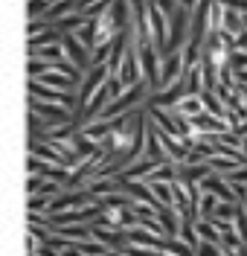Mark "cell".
<instances>
[{"instance_id":"1","label":"cell","mask_w":247,"mask_h":256,"mask_svg":"<svg viewBox=\"0 0 247 256\" xmlns=\"http://www.w3.org/2000/svg\"><path fill=\"white\" fill-rule=\"evenodd\" d=\"M189 24H192V12H186L183 6H178L172 15H169V44L163 50V58L183 52V47L189 44Z\"/></svg>"},{"instance_id":"2","label":"cell","mask_w":247,"mask_h":256,"mask_svg":"<svg viewBox=\"0 0 247 256\" xmlns=\"http://www.w3.org/2000/svg\"><path fill=\"white\" fill-rule=\"evenodd\" d=\"M29 111L41 116V122H44L47 131L73 126V120H76V114L70 108H64V105H49V102H38V99H29Z\"/></svg>"},{"instance_id":"3","label":"cell","mask_w":247,"mask_h":256,"mask_svg":"<svg viewBox=\"0 0 247 256\" xmlns=\"http://www.w3.org/2000/svg\"><path fill=\"white\" fill-rule=\"evenodd\" d=\"M29 99L49 102V105H64L73 114L79 111V90H55V88H47V84L32 79H29Z\"/></svg>"},{"instance_id":"4","label":"cell","mask_w":247,"mask_h":256,"mask_svg":"<svg viewBox=\"0 0 247 256\" xmlns=\"http://www.w3.org/2000/svg\"><path fill=\"white\" fill-rule=\"evenodd\" d=\"M111 79V70H108V64H102V67H90L87 73H84L82 84H79V111H84L87 105H90V99L105 88V82ZM76 111V114H79Z\"/></svg>"},{"instance_id":"5","label":"cell","mask_w":247,"mask_h":256,"mask_svg":"<svg viewBox=\"0 0 247 256\" xmlns=\"http://www.w3.org/2000/svg\"><path fill=\"white\" fill-rule=\"evenodd\" d=\"M140 67H143V79H146V84L151 88V94H157V90H160L163 56L157 52V47H154V44H148V47L140 50Z\"/></svg>"},{"instance_id":"6","label":"cell","mask_w":247,"mask_h":256,"mask_svg":"<svg viewBox=\"0 0 247 256\" xmlns=\"http://www.w3.org/2000/svg\"><path fill=\"white\" fill-rule=\"evenodd\" d=\"M148 30H151V44L163 56L166 44H169V15H166L154 0H148Z\"/></svg>"},{"instance_id":"7","label":"cell","mask_w":247,"mask_h":256,"mask_svg":"<svg viewBox=\"0 0 247 256\" xmlns=\"http://www.w3.org/2000/svg\"><path fill=\"white\" fill-rule=\"evenodd\" d=\"M61 47H64V58L70 64H76L82 73H87L90 67H93V58H90V50L84 47L82 41L76 38V35H64L61 38Z\"/></svg>"},{"instance_id":"8","label":"cell","mask_w":247,"mask_h":256,"mask_svg":"<svg viewBox=\"0 0 247 256\" xmlns=\"http://www.w3.org/2000/svg\"><path fill=\"white\" fill-rule=\"evenodd\" d=\"M186 76V58H183V52H175V56H169L163 58V70H160V90L163 88H172L175 82H181Z\"/></svg>"},{"instance_id":"9","label":"cell","mask_w":247,"mask_h":256,"mask_svg":"<svg viewBox=\"0 0 247 256\" xmlns=\"http://www.w3.org/2000/svg\"><path fill=\"white\" fill-rule=\"evenodd\" d=\"M119 184H122V192L137 201V204H146V207H163L157 198H154V192L148 190L146 180H125V178H119Z\"/></svg>"},{"instance_id":"10","label":"cell","mask_w":247,"mask_h":256,"mask_svg":"<svg viewBox=\"0 0 247 256\" xmlns=\"http://www.w3.org/2000/svg\"><path fill=\"white\" fill-rule=\"evenodd\" d=\"M201 190H204V192H210V195H215L218 201H227V204H239V201H236V192H233V186L227 184V178L215 175V172H213L210 178H204Z\"/></svg>"},{"instance_id":"11","label":"cell","mask_w":247,"mask_h":256,"mask_svg":"<svg viewBox=\"0 0 247 256\" xmlns=\"http://www.w3.org/2000/svg\"><path fill=\"white\" fill-rule=\"evenodd\" d=\"M157 222L163 224L166 239H178V236H181L183 216H181V212H178L175 207H157Z\"/></svg>"},{"instance_id":"12","label":"cell","mask_w":247,"mask_h":256,"mask_svg":"<svg viewBox=\"0 0 247 256\" xmlns=\"http://www.w3.org/2000/svg\"><path fill=\"white\" fill-rule=\"evenodd\" d=\"M128 244L146 248V250H160V248H163V239H157L154 233H148L146 227H131V230H128Z\"/></svg>"},{"instance_id":"13","label":"cell","mask_w":247,"mask_h":256,"mask_svg":"<svg viewBox=\"0 0 247 256\" xmlns=\"http://www.w3.org/2000/svg\"><path fill=\"white\" fill-rule=\"evenodd\" d=\"M82 134L87 140H93V143H105L114 134V122L111 120H96V122H90L87 128H82Z\"/></svg>"},{"instance_id":"14","label":"cell","mask_w":247,"mask_h":256,"mask_svg":"<svg viewBox=\"0 0 247 256\" xmlns=\"http://www.w3.org/2000/svg\"><path fill=\"white\" fill-rule=\"evenodd\" d=\"M32 82H41V84L55 88V90H79V84H76L73 79H67L64 73H58V70H49V73H44L41 79H32Z\"/></svg>"},{"instance_id":"15","label":"cell","mask_w":247,"mask_h":256,"mask_svg":"<svg viewBox=\"0 0 247 256\" xmlns=\"http://www.w3.org/2000/svg\"><path fill=\"white\" fill-rule=\"evenodd\" d=\"M210 163V169H213L215 175H221V178H227V175H233L236 169H242V166H247V160H233V158H218L215 154L213 160H207Z\"/></svg>"},{"instance_id":"16","label":"cell","mask_w":247,"mask_h":256,"mask_svg":"<svg viewBox=\"0 0 247 256\" xmlns=\"http://www.w3.org/2000/svg\"><path fill=\"white\" fill-rule=\"evenodd\" d=\"M172 111H178V114H183V116H189V120H195V116H201V114H207V108H204V99H201L198 94H189L181 105L172 108Z\"/></svg>"},{"instance_id":"17","label":"cell","mask_w":247,"mask_h":256,"mask_svg":"<svg viewBox=\"0 0 247 256\" xmlns=\"http://www.w3.org/2000/svg\"><path fill=\"white\" fill-rule=\"evenodd\" d=\"M29 58H41V62H47V64H58V62H64V47L61 44H49V47H41V50H35V52H29Z\"/></svg>"},{"instance_id":"18","label":"cell","mask_w":247,"mask_h":256,"mask_svg":"<svg viewBox=\"0 0 247 256\" xmlns=\"http://www.w3.org/2000/svg\"><path fill=\"white\" fill-rule=\"evenodd\" d=\"M201 99H204V108H207V114H213V116H218V120H224L227 122V105L221 102V96L218 94H201Z\"/></svg>"},{"instance_id":"19","label":"cell","mask_w":247,"mask_h":256,"mask_svg":"<svg viewBox=\"0 0 247 256\" xmlns=\"http://www.w3.org/2000/svg\"><path fill=\"white\" fill-rule=\"evenodd\" d=\"M146 184L163 207H175V190H172V184H157V180H146Z\"/></svg>"},{"instance_id":"20","label":"cell","mask_w":247,"mask_h":256,"mask_svg":"<svg viewBox=\"0 0 247 256\" xmlns=\"http://www.w3.org/2000/svg\"><path fill=\"white\" fill-rule=\"evenodd\" d=\"M61 32L55 30H47V32H41V35H35V38H29V52H35V50H41V47H49V44H61Z\"/></svg>"},{"instance_id":"21","label":"cell","mask_w":247,"mask_h":256,"mask_svg":"<svg viewBox=\"0 0 247 256\" xmlns=\"http://www.w3.org/2000/svg\"><path fill=\"white\" fill-rule=\"evenodd\" d=\"M186 88H189V94H204V64H195V67H189L186 70Z\"/></svg>"},{"instance_id":"22","label":"cell","mask_w":247,"mask_h":256,"mask_svg":"<svg viewBox=\"0 0 247 256\" xmlns=\"http://www.w3.org/2000/svg\"><path fill=\"white\" fill-rule=\"evenodd\" d=\"M195 230L198 236H201V242H210V244H221V233H218V227H215L213 222H195Z\"/></svg>"},{"instance_id":"23","label":"cell","mask_w":247,"mask_h":256,"mask_svg":"<svg viewBox=\"0 0 247 256\" xmlns=\"http://www.w3.org/2000/svg\"><path fill=\"white\" fill-rule=\"evenodd\" d=\"M160 254H169V256H195V250L181 239H163V248Z\"/></svg>"},{"instance_id":"24","label":"cell","mask_w":247,"mask_h":256,"mask_svg":"<svg viewBox=\"0 0 247 256\" xmlns=\"http://www.w3.org/2000/svg\"><path fill=\"white\" fill-rule=\"evenodd\" d=\"M181 242H186L192 250H195L198 244H201V236H198V230H195V222H189V218H183L181 224V236H178Z\"/></svg>"},{"instance_id":"25","label":"cell","mask_w":247,"mask_h":256,"mask_svg":"<svg viewBox=\"0 0 247 256\" xmlns=\"http://www.w3.org/2000/svg\"><path fill=\"white\" fill-rule=\"evenodd\" d=\"M49 6H52V0H29V6H26L29 20H41L49 12Z\"/></svg>"},{"instance_id":"26","label":"cell","mask_w":247,"mask_h":256,"mask_svg":"<svg viewBox=\"0 0 247 256\" xmlns=\"http://www.w3.org/2000/svg\"><path fill=\"white\" fill-rule=\"evenodd\" d=\"M29 79H41L44 73H49L52 70V64H47V62H41V58H29Z\"/></svg>"},{"instance_id":"27","label":"cell","mask_w":247,"mask_h":256,"mask_svg":"<svg viewBox=\"0 0 247 256\" xmlns=\"http://www.w3.org/2000/svg\"><path fill=\"white\" fill-rule=\"evenodd\" d=\"M230 70H233V73H245V70H247V52H245V50H236V52H233Z\"/></svg>"},{"instance_id":"28","label":"cell","mask_w":247,"mask_h":256,"mask_svg":"<svg viewBox=\"0 0 247 256\" xmlns=\"http://www.w3.org/2000/svg\"><path fill=\"white\" fill-rule=\"evenodd\" d=\"M44 186H47V180H44L41 175H29V184H26L29 198H32V195H41V190H44Z\"/></svg>"},{"instance_id":"29","label":"cell","mask_w":247,"mask_h":256,"mask_svg":"<svg viewBox=\"0 0 247 256\" xmlns=\"http://www.w3.org/2000/svg\"><path fill=\"white\" fill-rule=\"evenodd\" d=\"M122 256H160V250H146V248H134V244H125Z\"/></svg>"},{"instance_id":"30","label":"cell","mask_w":247,"mask_h":256,"mask_svg":"<svg viewBox=\"0 0 247 256\" xmlns=\"http://www.w3.org/2000/svg\"><path fill=\"white\" fill-rule=\"evenodd\" d=\"M236 230H239L242 242L247 244V210H242V212H239V218H236Z\"/></svg>"},{"instance_id":"31","label":"cell","mask_w":247,"mask_h":256,"mask_svg":"<svg viewBox=\"0 0 247 256\" xmlns=\"http://www.w3.org/2000/svg\"><path fill=\"white\" fill-rule=\"evenodd\" d=\"M218 143L230 146V148H242V137H236L233 131H227V134H221V137H218Z\"/></svg>"},{"instance_id":"32","label":"cell","mask_w":247,"mask_h":256,"mask_svg":"<svg viewBox=\"0 0 247 256\" xmlns=\"http://www.w3.org/2000/svg\"><path fill=\"white\" fill-rule=\"evenodd\" d=\"M221 3H224V9H236V12L247 15V0H221Z\"/></svg>"},{"instance_id":"33","label":"cell","mask_w":247,"mask_h":256,"mask_svg":"<svg viewBox=\"0 0 247 256\" xmlns=\"http://www.w3.org/2000/svg\"><path fill=\"white\" fill-rule=\"evenodd\" d=\"M154 3H157V6H160V9H163L166 15H172V12H175V9H178V0H154Z\"/></svg>"},{"instance_id":"34","label":"cell","mask_w":247,"mask_h":256,"mask_svg":"<svg viewBox=\"0 0 247 256\" xmlns=\"http://www.w3.org/2000/svg\"><path fill=\"white\" fill-rule=\"evenodd\" d=\"M201 3V0H178V6H183L186 12H195V6Z\"/></svg>"},{"instance_id":"35","label":"cell","mask_w":247,"mask_h":256,"mask_svg":"<svg viewBox=\"0 0 247 256\" xmlns=\"http://www.w3.org/2000/svg\"><path fill=\"white\" fill-rule=\"evenodd\" d=\"M245 210H247V204H245Z\"/></svg>"}]
</instances>
